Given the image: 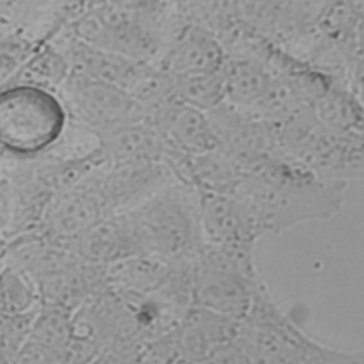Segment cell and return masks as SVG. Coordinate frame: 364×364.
<instances>
[{
    "label": "cell",
    "mask_w": 364,
    "mask_h": 364,
    "mask_svg": "<svg viewBox=\"0 0 364 364\" xmlns=\"http://www.w3.org/2000/svg\"><path fill=\"white\" fill-rule=\"evenodd\" d=\"M262 283L255 252L202 242L191 264V306L242 320Z\"/></svg>",
    "instance_id": "cell-4"
},
{
    "label": "cell",
    "mask_w": 364,
    "mask_h": 364,
    "mask_svg": "<svg viewBox=\"0 0 364 364\" xmlns=\"http://www.w3.org/2000/svg\"><path fill=\"white\" fill-rule=\"evenodd\" d=\"M316 343H317V340L313 338L309 350L303 355H299V357H296V358H293V360H290V361H287L284 364H316V360L313 357V350H314Z\"/></svg>",
    "instance_id": "cell-27"
},
{
    "label": "cell",
    "mask_w": 364,
    "mask_h": 364,
    "mask_svg": "<svg viewBox=\"0 0 364 364\" xmlns=\"http://www.w3.org/2000/svg\"><path fill=\"white\" fill-rule=\"evenodd\" d=\"M172 364H186V363H183V361H179V360H178V361H173Z\"/></svg>",
    "instance_id": "cell-29"
},
{
    "label": "cell",
    "mask_w": 364,
    "mask_h": 364,
    "mask_svg": "<svg viewBox=\"0 0 364 364\" xmlns=\"http://www.w3.org/2000/svg\"><path fill=\"white\" fill-rule=\"evenodd\" d=\"M172 97L183 104L208 112L225 102L222 71L206 70L169 75Z\"/></svg>",
    "instance_id": "cell-20"
},
{
    "label": "cell",
    "mask_w": 364,
    "mask_h": 364,
    "mask_svg": "<svg viewBox=\"0 0 364 364\" xmlns=\"http://www.w3.org/2000/svg\"><path fill=\"white\" fill-rule=\"evenodd\" d=\"M65 57L71 73L117 85L128 92L151 68L146 61L98 48L77 38L70 43Z\"/></svg>",
    "instance_id": "cell-15"
},
{
    "label": "cell",
    "mask_w": 364,
    "mask_h": 364,
    "mask_svg": "<svg viewBox=\"0 0 364 364\" xmlns=\"http://www.w3.org/2000/svg\"><path fill=\"white\" fill-rule=\"evenodd\" d=\"M168 148L149 119L122 125L100 136L94 152L97 164L119 165L135 162H165Z\"/></svg>",
    "instance_id": "cell-13"
},
{
    "label": "cell",
    "mask_w": 364,
    "mask_h": 364,
    "mask_svg": "<svg viewBox=\"0 0 364 364\" xmlns=\"http://www.w3.org/2000/svg\"><path fill=\"white\" fill-rule=\"evenodd\" d=\"M70 249L84 262L109 266L141 255L124 212L109 213L82 233Z\"/></svg>",
    "instance_id": "cell-16"
},
{
    "label": "cell",
    "mask_w": 364,
    "mask_h": 364,
    "mask_svg": "<svg viewBox=\"0 0 364 364\" xmlns=\"http://www.w3.org/2000/svg\"><path fill=\"white\" fill-rule=\"evenodd\" d=\"M313 357L316 364H364V357L361 351H347L334 348L317 340Z\"/></svg>",
    "instance_id": "cell-25"
},
{
    "label": "cell",
    "mask_w": 364,
    "mask_h": 364,
    "mask_svg": "<svg viewBox=\"0 0 364 364\" xmlns=\"http://www.w3.org/2000/svg\"><path fill=\"white\" fill-rule=\"evenodd\" d=\"M97 165L51 196L43 213V236L55 245L70 247L92 225L109 215L104 202Z\"/></svg>",
    "instance_id": "cell-8"
},
{
    "label": "cell",
    "mask_w": 364,
    "mask_h": 364,
    "mask_svg": "<svg viewBox=\"0 0 364 364\" xmlns=\"http://www.w3.org/2000/svg\"><path fill=\"white\" fill-rule=\"evenodd\" d=\"M58 97L68 118L98 136L148 119L146 112L127 90L71 71L60 85Z\"/></svg>",
    "instance_id": "cell-7"
},
{
    "label": "cell",
    "mask_w": 364,
    "mask_h": 364,
    "mask_svg": "<svg viewBox=\"0 0 364 364\" xmlns=\"http://www.w3.org/2000/svg\"><path fill=\"white\" fill-rule=\"evenodd\" d=\"M172 263L149 255H135L105 266L108 289L121 299H134L159 290L171 277Z\"/></svg>",
    "instance_id": "cell-18"
},
{
    "label": "cell",
    "mask_w": 364,
    "mask_h": 364,
    "mask_svg": "<svg viewBox=\"0 0 364 364\" xmlns=\"http://www.w3.org/2000/svg\"><path fill=\"white\" fill-rule=\"evenodd\" d=\"M70 74V63L64 53L54 47H44L36 53H31L26 64L21 67L14 84H28L51 90L65 81Z\"/></svg>",
    "instance_id": "cell-22"
},
{
    "label": "cell",
    "mask_w": 364,
    "mask_h": 364,
    "mask_svg": "<svg viewBox=\"0 0 364 364\" xmlns=\"http://www.w3.org/2000/svg\"><path fill=\"white\" fill-rule=\"evenodd\" d=\"M220 71L225 101L247 112L267 97L274 82L270 67L252 54H226Z\"/></svg>",
    "instance_id": "cell-17"
},
{
    "label": "cell",
    "mask_w": 364,
    "mask_h": 364,
    "mask_svg": "<svg viewBox=\"0 0 364 364\" xmlns=\"http://www.w3.org/2000/svg\"><path fill=\"white\" fill-rule=\"evenodd\" d=\"M226 58L220 38L210 30L189 23L173 37L158 68L168 75L219 70Z\"/></svg>",
    "instance_id": "cell-14"
},
{
    "label": "cell",
    "mask_w": 364,
    "mask_h": 364,
    "mask_svg": "<svg viewBox=\"0 0 364 364\" xmlns=\"http://www.w3.org/2000/svg\"><path fill=\"white\" fill-rule=\"evenodd\" d=\"M100 189L109 213L128 210L176 179L166 162L97 165Z\"/></svg>",
    "instance_id": "cell-10"
},
{
    "label": "cell",
    "mask_w": 364,
    "mask_h": 364,
    "mask_svg": "<svg viewBox=\"0 0 364 364\" xmlns=\"http://www.w3.org/2000/svg\"><path fill=\"white\" fill-rule=\"evenodd\" d=\"M60 97L28 84L0 88V146L18 155L54 148L68 125Z\"/></svg>",
    "instance_id": "cell-5"
},
{
    "label": "cell",
    "mask_w": 364,
    "mask_h": 364,
    "mask_svg": "<svg viewBox=\"0 0 364 364\" xmlns=\"http://www.w3.org/2000/svg\"><path fill=\"white\" fill-rule=\"evenodd\" d=\"M148 119L164 139L168 154L196 155L218 146L206 112L175 98L162 104Z\"/></svg>",
    "instance_id": "cell-12"
},
{
    "label": "cell",
    "mask_w": 364,
    "mask_h": 364,
    "mask_svg": "<svg viewBox=\"0 0 364 364\" xmlns=\"http://www.w3.org/2000/svg\"><path fill=\"white\" fill-rule=\"evenodd\" d=\"M239 166L243 176L232 193L246 205L263 235L331 219L343 209L347 183L321 179L277 152L255 155Z\"/></svg>",
    "instance_id": "cell-1"
},
{
    "label": "cell",
    "mask_w": 364,
    "mask_h": 364,
    "mask_svg": "<svg viewBox=\"0 0 364 364\" xmlns=\"http://www.w3.org/2000/svg\"><path fill=\"white\" fill-rule=\"evenodd\" d=\"M276 152L321 179L348 185L363 175V136L323 127L309 108L276 125Z\"/></svg>",
    "instance_id": "cell-3"
},
{
    "label": "cell",
    "mask_w": 364,
    "mask_h": 364,
    "mask_svg": "<svg viewBox=\"0 0 364 364\" xmlns=\"http://www.w3.org/2000/svg\"><path fill=\"white\" fill-rule=\"evenodd\" d=\"M311 341L313 337L274 303L263 282L236 336L246 364H284L303 355Z\"/></svg>",
    "instance_id": "cell-6"
},
{
    "label": "cell",
    "mask_w": 364,
    "mask_h": 364,
    "mask_svg": "<svg viewBox=\"0 0 364 364\" xmlns=\"http://www.w3.org/2000/svg\"><path fill=\"white\" fill-rule=\"evenodd\" d=\"M27 336L67 364V353L71 337V311L53 304H43L36 309Z\"/></svg>",
    "instance_id": "cell-21"
},
{
    "label": "cell",
    "mask_w": 364,
    "mask_h": 364,
    "mask_svg": "<svg viewBox=\"0 0 364 364\" xmlns=\"http://www.w3.org/2000/svg\"><path fill=\"white\" fill-rule=\"evenodd\" d=\"M7 364H64L53 351L26 336L13 351Z\"/></svg>",
    "instance_id": "cell-24"
},
{
    "label": "cell",
    "mask_w": 364,
    "mask_h": 364,
    "mask_svg": "<svg viewBox=\"0 0 364 364\" xmlns=\"http://www.w3.org/2000/svg\"><path fill=\"white\" fill-rule=\"evenodd\" d=\"M33 53L31 44L18 36L0 37V88L16 78Z\"/></svg>",
    "instance_id": "cell-23"
},
{
    "label": "cell",
    "mask_w": 364,
    "mask_h": 364,
    "mask_svg": "<svg viewBox=\"0 0 364 364\" xmlns=\"http://www.w3.org/2000/svg\"><path fill=\"white\" fill-rule=\"evenodd\" d=\"M141 255L189 263L202 245L199 192L173 179L132 209L122 210Z\"/></svg>",
    "instance_id": "cell-2"
},
{
    "label": "cell",
    "mask_w": 364,
    "mask_h": 364,
    "mask_svg": "<svg viewBox=\"0 0 364 364\" xmlns=\"http://www.w3.org/2000/svg\"><path fill=\"white\" fill-rule=\"evenodd\" d=\"M193 364H246L236 338Z\"/></svg>",
    "instance_id": "cell-26"
},
{
    "label": "cell",
    "mask_w": 364,
    "mask_h": 364,
    "mask_svg": "<svg viewBox=\"0 0 364 364\" xmlns=\"http://www.w3.org/2000/svg\"><path fill=\"white\" fill-rule=\"evenodd\" d=\"M240 320L191 306L169 330L176 360L193 364L208 357L219 347L233 341L237 336Z\"/></svg>",
    "instance_id": "cell-11"
},
{
    "label": "cell",
    "mask_w": 364,
    "mask_h": 364,
    "mask_svg": "<svg viewBox=\"0 0 364 364\" xmlns=\"http://www.w3.org/2000/svg\"><path fill=\"white\" fill-rule=\"evenodd\" d=\"M309 109L323 127L340 134L363 136L361 100L351 90L331 81Z\"/></svg>",
    "instance_id": "cell-19"
},
{
    "label": "cell",
    "mask_w": 364,
    "mask_h": 364,
    "mask_svg": "<svg viewBox=\"0 0 364 364\" xmlns=\"http://www.w3.org/2000/svg\"><path fill=\"white\" fill-rule=\"evenodd\" d=\"M199 222L202 242L255 252L263 235L246 205L233 193L199 192Z\"/></svg>",
    "instance_id": "cell-9"
},
{
    "label": "cell",
    "mask_w": 364,
    "mask_h": 364,
    "mask_svg": "<svg viewBox=\"0 0 364 364\" xmlns=\"http://www.w3.org/2000/svg\"><path fill=\"white\" fill-rule=\"evenodd\" d=\"M0 364H7V360L0 354Z\"/></svg>",
    "instance_id": "cell-28"
}]
</instances>
